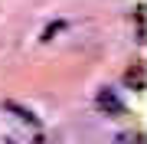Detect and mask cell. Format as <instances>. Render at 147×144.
I'll return each instance as SVG.
<instances>
[{
    "mask_svg": "<svg viewBox=\"0 0 147 144\" xmlns=\"http://www.w3.org/2000/svg\"><path fill=\"white\" fill-rule=\"evenodd\" d=\"M98 105L105 108V112H108L111 118H121V115H124V105H121V98H118L111 89H105V92L98 95Z\"/></svg>",
    "mask_w": 147,
    "mask_h": 144,
    "instance_id": "6da1fadb",
    "label": "cell"
},
{
    "mask_svg": "<svg viewBox=\"0 0 147 144\" xmlns=\"http://www.w3.org/2000/svg\"><path fill=\"white\" fill-rule=\"evenodd\" d=\"M127 82H134V89H144V66L134 62V69H127Z\"/></svg>",
    "mask_w": 147,
    "mask_h": 144,
    "instance_id": "7a4b0ae2",
    "label": "cell"
}]
</instances>
